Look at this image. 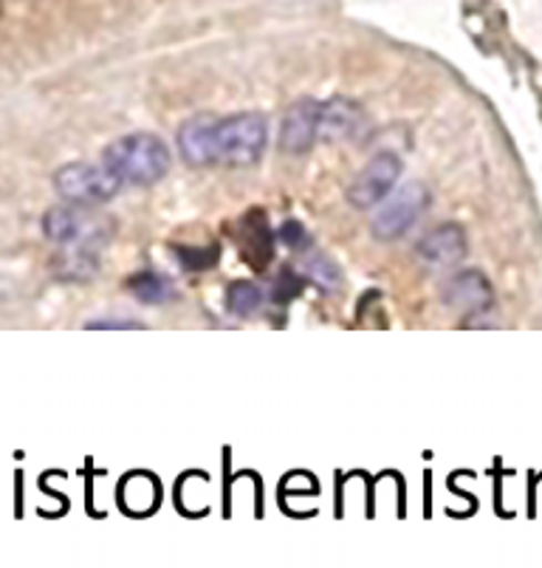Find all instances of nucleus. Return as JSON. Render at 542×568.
I'll return each instance as SVG.
<instances>
[{
  "label": "nucleus",
  "instance_id": "7ed1b4c3",
  "mask_svg": "<svg viewBox=\"0 0 542 568\" xmlns=\"http://www.w3.org/2000/svg\"><path fill=\"white\" fill-rule=\"evenodd\" d=\"M102 162L116 170L122 182L150 187L170 173L173 156H170L167 144L153 133H127L108 144Z\"/></svg>",
  "mask_w": 542,
  "mask_h": 568
},
{
  "label": "nucleus",
  "instance_id": "2eb2a0df",
  "mask_svg": "<svg viewBox=\"0 0 542 568\" xmlns=\"http://www.w3.org/2000/svg\"><path fill=\"white\" fill-rule=\"evenodd\" d=\"M263 306V292L257 283L249 281H235L226 288V308H229L235 317H252V314L260 312Z\"/></svg>",
  "mask_w": 542,
  "mask_h": 568
},
{
  "label": "nucleus",
  "instance_id": "f03ea898",
  "mask_svg": "<svg viewBox=\"0 0 542 568\" xmlns=\"http://www.w3.org/2000/svg\"><path fill=\"white\" fill-rule=\"evenodd\" d=\"M268 142V122L263 113L244 111L221 119L213 116L209 131V148H213V164L226 168H249L263 156Z\"/></svg>",
  "mask_w": 542,
  "mask_h": 568
},
{
  "label": "nucleus",
  "instance_id": "20e7f679",
  "mask_svg": "<svg viewBox=\"0 0 542 568\" xmlns=\"http://www.w3.org/2000/svg\"><path fill=\"white\" fill-rule=\"evenodd\" d=\"M122 175L113 168L102 164H88V162H74L65 164L54 173V190L57 195L69 204L80 206H94L105 204L113 195L122 190Z\"/></svg>",
  "mask_w": 542,
  "mask_h": 568
},
{
  "label": "nucleus",
  "instance_id": "dca6fc26",
  "mask_svg": "<svg viewBox=\"0 0 542 568\" xmlns=\"http://www.w3.org/2000/svg\"><path fill=\"white\" fill-rule=\"evenodd\" d=\"M173 255L187 272H206L221 261V250L215 244L206 246H173Z\"/></svg>",
  "mask_w": 542,
  "mask_h": 568
},
{
  "label": "nucleus",
  "instance_id": "6ab92c4d",
  "mask_svg": "<svg viewBox=\"0 0 542 568\" xmlns=\"http://www.w3.org/2000/svg\"><path fill=\"white\" fill-rule=\"evenodd\" d=\"M280 237L286 241L288 246H299L303 241H306V230H303V224H299V221H286L280 230Z\"/></svg>",
  "mask_w": 542,
  "mask_h": 568
},
{
  "label": "nucleus",
  "instance_id": "6e6552de",
  "mask_svg": "<svg viewBox=\"0 0 542 568\" xmlns=\"http://www.w3.org/2000/svg\"><path fill=\"white\" fill-rule=\"evenodd\" d=\"M443 303L463 314H483L494 303L492 283L478 268H463L443 286Z\"/></svg>",
  "mask_w": 542,
  "mask_h": 568
},
{
  "label": "nucleus",
  "instance_id": "f3484780",
  "mask_svg": "<svg viewBox=\"0 0 542 568\" xmlns=\"http://www.w3.org/2000/svg\"><path fill=\"white\" fill-rule=\"evenodd\" d=\"M303 286H306V283H303L297 275H294V268L286 266L280 272V275L275 277V286H272V301H275V303L294 301V297H299Z\"/></svg>",
  "mask_w": 542,
  "mask_h": 568
},
{
  "label": "nucleus",
  "instance_id": "423d86ee",
  "mask_svg": "<svg viewBox=\"0 0 542 568\" xmlns=\"http://www.w3.org/2000/svg\"><path fill=\"white\" fill-rule=\"evenodd\" d=\"M401 175V159L396 153H379L370 159L365 168L359 170L354 182L348 187V201L356 210H368L385 201L387 195L393 193L396 182Z\"/></svg>",
  "mask_w": 542,
  "mask_h": 568
},
{
  "label": "nucleus",
  "instance_id": "9d476101",
  "mask_svg": "<svg viewBox=\"0 0 542 568\" xmlns=\"http://www.w3.org/2000/svg\"><path fill=\"white\" fill-rule=\"evenodd\" d=\"M416 252L427 266H452L467 255V232L458 224H441L418 241Z\"/></svg>",
  "mask_w": 542,
  "mask_h": 568
},
{
  "label": "nucleus",
  "instance_id": "39448f33",
  "mask_svg": "<svg viewBox=\"0 0 542 568\" xmlns=\"http://www.w3.org/2000/svg\"><path fill=\"white\" fill-rule=\"evenodd\" d=\"M427 206H430V190L421 182L405 184L390 199H385L381 210L374 215V224H370L374 237L376 241H399L425 215Z\"/></svg>",
  "mask_w": 542,
  "mask_h": 568
},
{
  "label": "nucleus",
  "instance_id": "a211bd4d",
  "mask_svg": "<svg viewBox=\"0 0 542 568\" xmlns=\"http://www.w3.org/2000/svg\"><path fill=\"white\" fill-rule=\"evenodd\" d=\"M308 275L319 283V286H334L339 281V268L337 263L328 261L325 255H317L308 261Z\"/></svg>",
  "mask_w": 542,
  "mask_h": 568
},
{
  "label": "nucleus",
  "instance_id": "ddd939ff",
  "mask_svg": "<svg viewBox=\"0 0 542 568\" xmlns=\"http://www.w3.org/2000/svg\"><path fill=\"white\" fill-rule=\"evenodd\" d=\"M119 504L131 515H147L158 504V484L147 473H131L119 487Z\"/></svg>",
  "mask_w": 542,
  "mask_h": 568
},
{
  "label": "nucleus",
  "instance_id": "f8f14e48",
  "mask_svg": "<svg viewBox=\"0 0 542 568\" xmlns=\"http://www.w3.org/2000/svg\"><path fill=\"white\" fill-rule=\"evenodd\" d=\"M361 125V108L350 100L319 102V139L339 142L350 139Z\"/></svg>",
  "mask_w": 542,
  "mask_h": 568
},
{
  "label": "nucleus",
  "instance_id": "1a4fd4ad",
  "mask_svg": "<svg viewBox=\"0 0 542 568\" xmlns=\"http://www.w3.org/2000/svg\"><path fill=\"white\" fill-rule=\"evenodd\" d=\"M235 241L241 255H244V261L252 263L257 272H266L268 263L275 261V232H272L268 219L260 210H255V213L241 219Z\"/></svg>",
  "mask_w": 542,
  "mask_h": 568
},
{
  "label": "nucleus",
  "instance_id": "4468645a",
  "mask_svg": "<svg viewBox=\"0 0 542 568\" xmlns=\"http://www.w3.org/2000/svg\"><path fill=\"white\" fill-rule=\"evenodd\" d=\"M127 292L136 297V301L147 303V306H156V303L173 301V283L164 275H158L156 268H142L136 275L127 277Z\"/></svg>",
  "mask_w": 542,
  "mask_h": 568
},
{
  "label": "nucleus",
  "instance_id": "f257e3e1",
  "mask_svg": "<svg viewBox=\"0 0 542 568\" xmlns=\"http://www.w3.org/2000/svg\"><path fill=\"white\" fill-rule=\"evenodd\" d=\"M43 232L51 244L60 246L54 261L57 277L88 281L100 268V255L113 235V221L91 213L88 206L65 201L43 215Z\"/></svg>",
  "mask_w": 542,
  "mask_h": 568
},
{
  "label": "nucleus",
  "instance_id": "0eeeda50",
  "mask_svg": "<svg viewBox=\"0 0 542 568\" xmlns=\"http://www.w3.org/2000/svg\"><path fill=\"white\" fill-rule=\"evenodd\" d=\"M319 139V102L299 100L283 116L280 125V151L288 156H306Z\"/></svg>",
  "mask_w": 542,
  "mask_h": 568
},
{
  "label": "nucleus",
  "instance_id": "9b49d317",
  "mask_svg": "<svg viewBox=\"0 0 542 568\" xmlns=\"http://www.w3.org/2000/svg\"><path fill=\"white\" fill-rule=\"evenodd\" d=\"M209 131H213V113L187 119L178 128V151L184 162L193 168H209L213 164V148H209Z\"/></svg>",
  "mask_w": 542,
  "mask_h": 568
},
{
  "label": "nucleus",
  "instance_id": "aec40b11",
  "mask_svg": "<svg viewBox=\"0 0 542 568\" xmlns=\"http://www.w3.org/2000/svg\"><path fill=\"white\" fill-rule=\"evenodd\" d=\"M88 328H142V323H133V320H94V323H88Z\"/></svg>",
  "mask_w": 542,
  "mask_h": 568
}]
</instances>
